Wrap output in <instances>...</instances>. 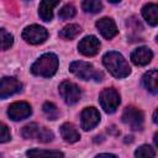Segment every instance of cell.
Returning a JSON list of instances; mask_svg holds the SVG:
<instances>
[{
  "instance_id": "cell-1",
  "label": "cell",
  "mask_w": 158,
  "mask_h": 158,
  "mask_svg": "<svg viewBox=\"0 0 158 158\" xmlns=\"http://www.w3.org/2000/svg\"><path fill=\"white\" fill-rule=\"evenodd\" d=\"M102 63L105 68L109 70V73L117 79L126 78L131 73V67L128 65L123 56L118 52H115V51L107 52L102 58Z\"/></svg>"
},
{
  "instance_id": "cell-2",
  "label": "cell",
  "mask_w": 158,
  "mask_h": 158,
  "mask_svg": "<svg viewBox=\"0 0 158 158\" xmlns=\"http://www.w3.org/2000/svg\"><path fill=\"white\" fill-rule=\"evenodd\" d=\"M58 57L53 53H44L42 54L31 67V72L32 74L37 75V77H44V78H49L53 77L58 69Z\"/></svg>"
},
{
  "instance_id": "cell-3",
  "label": "cell",
  "mask_w": 158,
  "mask_h": 158,
  "mask_svg": "<svg viewBox=\"0 0 158 158\" xmlns=\"http://www.w3.org/2000/svg\"><path fill=\"white\" fill-rule=\"evenodd\" d=\"M70 73H73L75 77L83 79V80H91L94 79L95 81H101L102 80V73L95 70L93 64L83 60H75L72 62L69 65Z\"/></svg>"
},
{
  "instance_id": "cell-4",
  "label": "cell",
  "mask_w": 158,
  "mask_h": 158,
  "mask_svg": "<svg viewBox=\"0 0 158 158\" xmlns=\"http://www.w3.org/2000/svg\"><path fill=\"white\" fill-rule=\"evenodd\" d=\"M99 101L101 107L104 109V111L106 114H112L116 111V109L118 107L121 100H120V94L116 91V89L114 88H106L104 89L100 95H99Z\"/></svg>"
},
{
  "instance_id": "cell-5",
  "label": "cell",
  "mask_w": 158,
  "mask_h": 158,
  "mask_svg": "<svg viewBox=\"0 0 158 158\" xmlns=\"http://www.w3.org/2000/svg\"><path fill=\"white\" fill-rule=\"evenodd\" d=\"M59 94H60L62 99L64 100V102L68 105L77 104L81 98L80 88L69 80H64L59 84Z\"/></svg>"
},
{
  "instance_id": "cell-6",
  "label": "cell",
  "mask_w": 158,
  "mask_h": 158,
  "mask_svg": "<svg viewBox=\"0 0 158 158\" xmlns=\"http://www.w3.org/2000/svg\"><path fill=\"white\" fill-rule=\"evenodd\" d=\"M122 122L128 125L133 131H141L143 128L144 116L141 110L133 106H127L122 114Z\"/></svg>"
},
{
  "instance_id": "cell-7",
  "label": "cell",
  "mask_w": 158,
  "mask_h": 158,
  "mask_svg": "<svg viewBox=\"0 0 158 158\" xmlns=\"http://www.w3.org/2000/svg\"><path fill=\"white\" fill-rule=\"evenodd\" d=\"M48 37V32L44 27L40 25H31L25 27L22 31V38L30 44H40L43 43Z\"/></svg>"
},
{
  "instance_id": "cell-8",
  "label": "cell",
  "mask_w": 158,
  "mask_h": 158,
  "mask_svg": "<svg viewBox=\"0 0 158 158\" xmlns=\"http://www.w3.org/2000/svg\"><path fill=\"white\" fill-rule=\"evenodd\" d=\"M32 114L31 105L26 101H16L7 109V115L12 121H21L27 118Z\"/></svg>"
},
{
  "instance_id": "cell-9",
  "label": "cell",
  "mask_w": 158,
  "mask_h": 158,
  "mask_svg": "<svg viewBox=\"0 0 158 158\" xmlns=\"http://www.w3.org/2000/svg\"><path fill=\"white\" fill-rule=\"evenodd\" d=\"M100 122V114L99 111L90 106V107H85L81 111L80 115V126L84 131H90L93 130L98 123Z\"/></svg>"
},
{
  "instance_id": "cell-10",
  "label": "cell",
  "mask_w": 158,
  "mask_h": 158,
  "mask_svg": "<svg viewBox=\"0 0 158 158\" xmlns=\"http://www.w3.org/2000/svg\"><path fill=\"white\" fill-rule=\"evenodd\" d=\"M22 88V84L12 78V77H4L0 79V99H6L16 93H19Z\"/></svg>"
},
{
  "instance_id": "cell-11",
  "label": "cell",
  "mask_w": 158,
  "mask_h": 158,
  "mask_svg": "<svg viewBox=\"0 0 158 158\" xmlns=\"http://www.w3.org/2000/svg\"><path fill=\"white\" fill-rule=\"evenodd\" d=\"M78 49L83 56L93 57L100 51V41L95 36H86L79 42Z\"/></svg>"
},
{
  "instance_id": "cell-12",
  "label": "cell",
  "mask_w": 158,
  "mask_h": 158,
  "mask_svg": "<svg viewBox=\"0 0 158 158\" xmlns=\"http://www.w3.org/2000/svg\"><path fill=\"white\" fill-rule=\"evenodd\" d=\"M96 28L101 33V36L106 40H111L118 33V30L116 27V23L110 17H102L96 21Z\"/></svg>"
},
{
  "instance_id": "cell-13",
  "label": "cell",
  "mask_w": 158,
  "mask_h": 158,
  "mask_svg": "<svg viewBox=\"0 0 158 158\" xmlns=\"http://www.w3.org/2000/svg\"><path fill=\"white\" fill-rule=\"evenodd\" d=\"M153 58V53L148 47H138L131 53V60L136 65H147Z\"/></svg>"
},
{
  "instance_id": "cell-14",
  "label": "cell",
  "mask_w": 158,
  "mask_h": 158,
  "mask_svg": "<svg viewBox=\"0 0 158 158\" xmlns=\"http://www.w3.org/2000/svg\"><path fill=\"white\" fill-rule=\"evenodd\" d=\"M59 2V0H42L38 6V15L40 17L48 22L53 19V9Z\"/></svg>"
},
{
  "instance_id": "cell-15",
  "label": "cell",
  "mask_w": 158,
  "mask_h": 158,
  "mask_svg": "<svg viewBox=\"0 0 158 158\" xmlns=\"http://www.w3.org/2000/svg\"><path fill=\"white\" fill-rule=\"evenodd\" d=\"M60 135H62V138L68 143L78 142L80 138V135H79L77 127L70 122H65L60 126Z\"/></svg>"
},
{
  "instance_id": "cell-16",
  "label": "cell",
  "mask_w": 158,
  "mask_h": 158,
  "mask_svg": "<svg viewBox=\"0 0 158 158\" xmlns=\"http://www.w3.org/2000/svg\"><path fill=\"white\" fill-rule=\"evenodd\" d=\"M142 83L148 91H151L152 94H157V91H158V72L156 69H152V70H148L147 73H144V75L142 77Z\"/></svg>"
},
{
  "instance_id": "cell-17",
  "label": "cell",
  "mask_w": 158,
  "mask_h": 158,
  "mask_svg": "<svg viewBox=\"0 0 158 158\" xmlns=\"http://www.w3.org/2000/svg\"><path fill=\"white\" fill-rule=\"evenodd\" d=\"M142 16L151 26H156L158 23V6L153 2L144 5L142 7Z\"/></svg>"
},
{
  "instance_id": "cell-18",
  "label": "cell",
  "mask_w": 158,
  "mask_h": 158,
  "mask_svg": "<svg viewBox=\"0 0 158 158\" xmlns=\"http://www.w3.org/2000/svg\"><path fill=\"white\" fill-rule=\"evenodd\" d=\"M81 32V27L77 23H69L59 31V37L63 40H73Z\"/></svg>"
},
{
  "instance_id": "cell-19",
  "label": "cell",
  "mask_w": 158,
  "mask_h": 158,
  "mask_svg": "<svg viewBox=\"0 0 158 158\" xmlns=\"http://www.w3.org/2000/svg\"><path fill=\"white\" fill-rule=\"evenodd\" d=\"M40 130H41V127H40L37 123L31 122V123H27L26 126L22 127L21 135H22V137L26 138V139H33V138L37 139V136H38V133H40Z\"/></svg>"
},
{
  "instance_id": "cell-20",
  "label": "cell",
  "mask_w": 158,
  "mask_h": 158,
  "mask_svg": "<svg viewBox=\"0 0 158 158\" xmlns=\"http://www.w3.org/2000/svg\"><path fill=\"white\" fill-rule=\"evenodd\" d=\"M81 9L89 14H98L102 9V4L100 0H84L81 2Z\"/></svg>"
},
{
  "instance_id": "cell-21",
  "label": "cell",
  "mask_w": 158,
  "mask_h": 158,
  "mask_svg": "<svg viewBox=\"0 0 158 158\" xmlns=\"http://www.w3.org/2000/svg\"><path fill=\"white\" fill-rule=\"evenodd\" d=\"M14 43V36L7 32L5 28H0V49L6 51Z\"/></svg>"
},
{
  "instance_id": "cell-22",
  "label": "cell",
  "mask_w": 158,
  "mask_h": 158,
  "mask_svg": "<svg viewBox=\"0 0 158 158\" xmlns=\"http://www.w3.org/2000/svg\"><path fill=\"white\" fill-rule=\"evenodd\" d=\"M42 109H43L44 115L48 117V120H57V118H58V116H59V110H58V107H57L53 102H49V101L44 102L43 106H42Z\"/></svg>"
},
{
  "instance_id": "cell-23",
  "label": "cell",
  "mask_w": 158,
  "mask_h": 158,
  "mask_svg": "<svg viewBox=\"0 0 158 158\" xmlns=\"http://www.w3.org/2000/svg\"><path fill=\"white\" fill-rule=\"evenodd\" d=\"M75 14H77V10H75L74 5H72V4H67V5H64V6L59 10L58 16H59L62 20H69V19L74 17Z\"/></svg>"
},
{
  "instance_id": "cell-24",
  "label": "cell",
  "mask_w": 158,
  "mask_h": 158,
  "mask_svg": "<svg viewBox=\"0 0 158 158\" xmlns=\"http://www.w3.org/2000/svg\"><path fill=\"white\" fill-rule=\"evenodd\" d=\"M26 156H28V157H38V156H64L62 152H59V151H44V149H37V148H35V149H30V151H27L26 152Z\"/></svg>"
},
{
  "instance_id": "cell-25",
  "label": "cell",
  "mask_w": 158,
  "mask_h": 158,
  "mask_svg": "<svg viewBox=\"0 0 158 158\" xmlns=\"http://www.w3.org/2000/svg\"><path fill=\"white\" fill-rule=\"evenodd\" d=\"M53 138H54V135H53L52 131H49V130L46 128V127H41L40 133H38V136H37V139H38L40 142H42V143H48V142H52Z\"/></svg>"
},
{
  "instance_id": "cell-26",
  "label": "cell",
  "mask_w": 158,
  "mask_h": 158,
  "mask_svg": "<svg viewBox=\"0 0 158 158\" xmlns=\"http://www.w3.org/2000/svg\"><path fill=\"white\" fill-rule=\"evenodd\" d=\"M135 156H136V157H154V156H156V152H154V149H153L151 146L143 144V146H141L138 149H136Z\"/></svg>"
},
{
  "instance_id": "cell-27",
  "label": "cell",
  "mask_w": 158,
  "mask_h": 158,
  "mask_svg": "<svg viewBox=\"0 0 158 158\" xmlns=\"http://www.w3.org/2000/svg\"><path fill=\"white\" fill-rule=\"evenodd\" d=\"M10 138H11V133L9 127L4 122H0V143H5L10 141Z\"/></svg>"
},
{
  "instance_id": "cell-28",
  "label": "cell",
  "mask_w": 158,
  "mask_h": 158,
  "mask_svg": "<svg viewBox=\"0 0 158 158\" xmlns=\"http://www.w3.org/2000/svg\"><path fill=\"white\" fill-rule=\"evenodd\" d=\"M101 156H106V157H116L115 154H110V153H100V154H98L96 157H101Z\"/></svg>"
},
{
  "instance_id": "cell-29",
  "label": "cell",
  "mask_w": 158,
  "mask_h": 158,
  "mask_svg": "<svg viewBox=\"0 0 158 158\" xmlns=\"http://www.w3.org/2000/svg\"><path fill=\"white\" fill-rule=\"evenodd\" d=\"M153 122L157 123V111H154V114H153Z\"/></svg>"
},
{
  "instance_id": "cell-30",
  "label": "cell",
  "mask_w": 158,
  "mask_h": 158,
  "mask_svg": "<svg viewBox=\"0 0 158 158\" xmlns=\"http://www.w3.org/2000/svg\"><path fill=\"white\" fill-rule=\"evenodd\" d=\"M107 1H110V2H112V4H116V2H120L121 0H107Z\"/></svg>"
}]
</instances>
